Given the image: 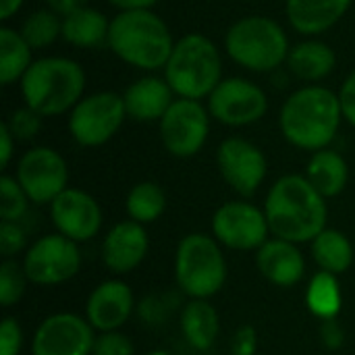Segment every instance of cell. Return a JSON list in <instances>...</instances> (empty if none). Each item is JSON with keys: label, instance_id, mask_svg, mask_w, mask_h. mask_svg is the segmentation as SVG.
<instances>
[{"label": "cell", "instance_id": "40", "mask_svg": "<svg viewBox=\"0 0 355 355\" xmlns=\"http://www.w3.org/2000/svg\"><path fill=\"white\" fill-rule=\"evenodd\" d=\"M17 139L12 137L10 129L6 123H0V166L6 168L10 158H12V150H15Z\"/></svg>", "mask_w": 355, "mask_h": 355}, {"label": "cell", "instance_id": "16", "mask_svg": "<svg viewBox=\"0 0 355 355\" xmlns=\"http://www.w3.org/2000/svg\"><path fill=\"white\" fill-rule=\"evenodd\" d=\"M50 216L58 233L73 241L94 239L102 227L100 204L81 189L67 187L50 204Z\"/></svg>", "mask_w": 355, "mask_h": 355}, {"label": "cell", "instance_id": "2", "mask_svg": "<svg viewBox=\"0 0 355 355\" xmlns=\"http://www.w3.org/2000/svg\"><path fill=\"white\" fill-rule=\"evenodd\" d=\"M327 198L302 175L281 177L266 196L264 214L277 239L314 241L327 227Z\"/></svg>", "mask_w": 355, "mask_h": 355}, {"label": "cell", "instance_id": "41", "mask_svg": "<svg viewBox=\"0 0 355 355\" xmlns=\"http://www.w3.org/2000/svg\"><path fill=\"white\" fill-rule=\"evenodd\" d=\"M44 2H46V8L54 10L60 17H67L73 10L87 6V0H44Z\"/></svg>", "mask_w": 355, "mask_h": 355}, {"label": "cell", "instance_id": "43", "mask_svg": "<svg viewBox=\"0 0 355 355\" xmlns=\"http://www.w3.org/2000/svg\"><path fill=\"white\" fill-rule=\"evenodd\" d=\"M25 0H0V21H10L23 6Z\"/></svg>", "mask_w": 355, "mask_h": 355}, {"label": "cell", "instance_id": "38", "mask_svg": "<svg viewBox=\"0 0 355 355\" xmlns=\"http://www.w3.org/2000/svg\"><path fill=\"white\" fill-rule=\"evenodd\" d=\"M256 331L252 327H241L233 339V355H254L256 354Z\"/></svg>", "mask_w": 355, "mask_h": 355}, {"label": "cell", "instance_id": "39", "mask_svg": "<svg viewBox=\"0 0 355 355\" xmlns=\"http://www.w3.org/2000/svg\"><path fill=\"white\" fill-rule=\"evenodd\" d=\"M320 335H322V341H324V345H327L329 349H337V347H341V343H343V329H341V324L337 322V318L322 320Z\"/></svg>", "mask_w": 355, "mask_h": 355}, {"label": "cell", "instance_id": "19", "mask_svg": "<svg viewBox=\"0 0 355 355\" xmlns=\"http://www.w3.org/2000/svg\"><path fill=\"white\" fill-rule=\"evenodd\" d=\"M352 4L354 0H285V15L300 35L318 37L333 29Z\"/></svg>", "mask_w": 355, "mask_h": 355}, {"label": "cell", "instance_id": "21", "mask_svg": "<svg viewBox=\"0 0 355 355\" xmlns=\"http://www.w3.org/2000/svg\"><path fill=\"white\" fill-rule=\"evenodd\" d=\"M258 270L264 279L279 287H293L306 272V262L295 243L285 239H268L256 256Z\"/></svg>", "mask_w": 355, "mask_h": 355}, {"label": "cell", "instance_id": "13", "mask_svg": "<svg viewBox=\"0 0 355 355\" xmlns=\"http://www.w3.org/2000/svg\"><path fill=\"white\" fill-rule=\"evenodd\" d=\"M216 164L223 179L241 198L254 196L268 173L264 152L243 137H227L216 150Z\"/></svg>", "mask_w": 355, "mask_h": 355}, {"label": "cell", "instance_id": "6", "mask_svg": "<svg viewBox=\"0 0 355 355\" xmlns=\"http://www.w3.org/2000/svg\"><path fill=\"white\" fill-rule=\"evenodd\" d=\"M291 44L283 25L266 15L235 21L225 33L227 56L250 73H275L289 56Z\"/></svg>", "mask_w": 355, "mask_h": 355}, {"label": "cell", "instance_id": "30", "mask_svg": "<svg viewBox=\"0 0 355 355\" xmlns=\"http://www.w3.org/2000/svg\"><path fill=\"white\" fill-rule=\"evenodd\" d=\"M19 33L33 50H44L52 46L58 37H62V17L50 8L31 10L23 19Z\"/></svg>", "mask_w": 355, "mask_h": 355}, {"label": "cell", "instance_id": "27", "mask_svg": "<svg viewBox=\"0 0 355 355\" xmlns=\"http://www.w3.org/2000/svg\"><path fill=\"white\" fill-rule=\"evenodd\" d=\"M312 256L314 262L320 266V270L331 275L345 272L354 262V248L337 229H324L314 241H312Z\"/></svg>", "mask_w": 355, "mask_h": 355}, {"label": "cell", "instance_id": "7", "mask_svg": "<svg viewBox=\"0 0 355 355\" xmlns=\"http://www.w3.org/2000/svg\"><path fill=\"white\" fill-rule=\"evenodd\" d=\"M175 277L179 289L193 300L216 295L227 281V262L216 239L204 233L183 237L177 248Z\"/></svg>", "mask_w": 355, "mask_h": 355}, {"label": "cell", "instance_id": "33", "mask_svg": "<svg viewBox=\"0 0 355 355\" xmlns=\"http://www.w3.org/2000/svg\"><path fill=\"white\" fill-rule=\"evenodd\" d=\"M42 119L44 116L37 114L35 110H31L29 106H21V108L12 110L10 116L4 123L8 125V129H10V133H12V137L17 141H29L40 133Z\"/></svg>", "mask_w": 355, "mask_h": 355}, {"label": "cell", "instance_id": "24", "mask_svg": "<svg viewBox=\"0 0 355 355\" xmlns=\"http://www.w3.org/2000/svg\"><path fill=\"white\" fill-rule=\"evenodd\" d=\"M306 179L324 198H335L347 187L349 166L337 150L324 148V150H318L312 154V158L306 166Z\"/></svg>", "mask_w": 355, "mask_h": 355}, {"label": "cell", "instance_id": "23", "mask_svg": "<svg viewBox=\"0 0 355 355\" xmlns=\"http://www.w3.org/2000/svg\"><path fill=\"white\" fill-rule=\"evenodd\" d=\"M110 21L102 10L83 6L62 17V40L75 48L94 50L100 46H108Z\"/></svg>", "mask_w": 355, "mask_h": 355}, {"label": "cell", "instance_id": "3", "mask_svg": "<svg viewBox=\"0 0 355 355\" xmlns=\"http://www.w3.org/2000/svg\"><path fill=\"white\" fill-rule=\"evenodd\" d=\"M175 48L166 21L154 10H123L110 19L108 50L129 67L154 73L166 67Z\"/></svg>", "mask_w": 355, "mask_h": 355}, {"label": "cell", "instance_id": "34", "mask_svg": "<svg viewBox=\"0 0 355 355\" xmlns=\"http://www.w3.org/2000/svg\"><path fill=\"white\" fill-rule=\"evenodd\" d=\"M135 349H133V343L112 331V333H102L100 337H96V343H94V349H92V355H133Z\"/></svg>", "mask_w": 355, "mask_h": 355}, {"label": "cell", "instance_id": "37", "mask_svg": "<svg viewBox=\"0 0 355 355\" xmlns=\"http://www.w3.org/2000/svg\"><path fill=\"white\" fill-rule=\"evenodd\" d=\"M337 94H339V102H341L343 121H347L355 129V69L343 79Z\"/></svg>", "mask_w": 355, "mask_h": 355}, {"label": "cell", "instance_id": "4", "mask_svg": "<svg viewBox=\"0 0 355 355\" xmlns=\"http://www.w3.org/2000/svg\"><path fill=\"white\" fill-rule=\"evenodd\" d=\"M25 106L42 116L71 112L85 92L83 67L67 56L35 58L19 81Z\"/></svg>", "mask_w": 355, "mask_h": 355}, {"label": "cell", "instance_id": "20", "mask_svg": "<svg viewBox=\"0 0 355 355\" xmlns=\"http://www.w3.org/2000/svg\"><path fill=\"white\" fill-rule=\"evenodd\" d=\"M175 98L177 96L166 83V79L156 75H146L133 81L123 94L127 116L139 123L160 121L175 102Z\"/></svg>", "mask_w": 355, "mask_h": 355}, {"label": "cell", "instance_id": "44", "mask_svg": "<svg viewBox=\"0 0 355 355\" xmlns=\"http://www.w3.org/2000/svg\"><path fill=\"white\" fill-rule=\"evenodd\" d=\"M148 355H168L166 352H154V354H148Z\"/></svg>", "mask_w": 355, "mask_h": 355}, {"label": "cell", "instance_id": "32", "mask_svg": "<svg viewBox=\"0 0 355 355\" xmlns=\"http://www.w3.org/2000/svg\"><path fill=\"white\" fill-rule=\"evenodd\" d=\"M27 281L29 279H27L23 266L19 262H15L12 258L4 260L0 264V304H2V308H10L23 297Z\"/></svg>", "mask_w": 355, "mask_h": 355}, {"label": "cell", "instance_id": "31", "mask_svg": "<svg viewBox=\"0 0 355 355\" xmlns=\"http://www.w3.org/2000/svg\"><path fill=\"white\" fill-rule=\"evenodd\" d=\"M29 198L15 177L2 175L0 179V218L4 223H17L27 212Z\"/></svg>", "mask_w": 355, "mask_h": 355}, {"label": "cell", "instance_id": "14", "mask_svg": "<svg viewBox=\"0 0 355 355\" xmlns=\"http://www.w3.org/2000/svg\"><path fill=\"white\" fill-rule=\"evenodd\" d=\"M214 237L239 252L260 250L268 239V220L264 210L256 208L250 202H227L223 204L212 218Z\"/></svg>", "mask_w": 355, "mask_h": 355}, {"label": "cell", "instance_id": "42", "mask_svg": "<svg viewBox=\"0 0 355 355\" xmlns=\"http://www.w3.org/2000/svg\"><path fill=\"white\" fill-rule=\"evenodd\" d=\"M119 12L123 10H152L160 0H108Z\"/></svg>", "mask_w": 355, "mask_h": 355}, {"label": "cell", "instance_id": "17", "mask_svg": "<svg viewBox=\"0 0 355 355\" xmlns=\"http://www.w3.org/2000/svg\"><path fill=\"white\" fill-rule=\"evenodd\" d=\"M150 248L146 229L135 220L114 225L102 243V260L108 270L127 275L141 264Z\"/></svg>", "mask_w": 355, "mask_h": 355}, {"label": "cell", "instance_id": "5", "mask_svg": "<svg viewBox=\"0 0 355 355\" xmlns=\"http://www.w3.org/2000/svg\"><path fill=\"white\" fill-rule=\"evenodd\" d=\"M164 79L177 98L208 100L223 77V56L216 44L202 33H185L175 42Z\"/></svg>", "mask_w": 355, "mask_h": 355}, {"label": "cell", "instance_id": "11", "mask_svg": "<svg viewBox=\"0 0 355 355\" xmlns=\"http://www.w3.org/2000/svg\"><path fill=\"white\" fill-rule=\"evenodd\" d=\"M15 179L27 193L29 202L52 204L67 189L69 166L56 150L37 146L21 156Z\"/></svg>", "mask_w": 355, "mask_h": 355}, {"label": "cell", "instance_id": "36", "mask_svg": "<svg viewBox=\"0 0 355 355\" xmlns=\"http://www.w3.org/2000/svg\"><path fill=\"white\" fill-rule=\"evenodd\" d=\"M23 345V333L15 318L6 316L0 324V355H19Z\"/></svg>", "mask_w": 355, "mask_h": 355}, {"label": "cell", "instance_id": "35", "mask_svg": "<svg viewBox=\"0 0 355 355\" xmlns=\"http://www.w3.org/2000/svg\"><path fill=\"white\" fill-rule=\"evenodd\" d=\"M27 243L23 229L17 223H2L0 225V254L8 260L19 254Z\"/></svg>", "mask_w": 355, "mask_h": 355}, {"label": "cell", "instance_id": "26", "mask_svg": "<svg viewBox=\"0 0 355 355\" xmlns=\"http://www.w3.org/2000/svg\"><path fill=\"white\" fill-rule=\"evenodd\" d=\"M33 64V48L23 40L19 29L0 27V85L8 87L23 79Z\"/></svg>", "mask_w": 355, "mask_h": 355}, {"label": "cell", "instance_id": "29", "mask_svg": "<svg viewBox=\"0 0 355 355\" xmlns=\"http://www.w3.org/2000/svg\"><path fill=\"white\" fill-rule=\"evenodd\" d=\"M125 208H127V214L131 216V220H135L139 225L154 223L166 210V193L158 183L141 181L129 191Z\"/></svg>", "mask_w": 355, "mask_h": 355}, {"label": "cell", "instance_id": "18", "mask_svg": "<svg viewBox=\"0 0 355 355\" xmlns=\"http://www.w3.org/2000/svg\"><path fill=\"white\" fill-rule=\"evenodd\" d=\"M133 312V291L123 281L98 285L87 300V322L100 333L121 329Z\"/></svg>", "mask_w": 355, "mask_h": 355}, {"label": "cell", "instance_id": "22", "mask_svg": "<svg viewBox=\"0 0 355 355\" xmlns=\"http://www.w3.org/2000/svg\"><path fill=\"white\" fill-rule=\"evenodd\" d=\"M285 67L295 79L304 81L306 85H314L335 71L337 54L327 42L318 37H306L291 46Z\"/></svg>", "mask_w": 355, "mask_h": 355}, {"label": "cell", "instance_id": "10", "mask_svg": "<svg viewBox=\"0 0 355 355\" xmlns=\"http://www.w3.org/2000/svg\"><path fill=\"white\" fill-rule=\"evenodd\" d=\"M208 112L227 127L254 125L268 112L266 92L245 77H225L208 96Z\"/></svg>", "mask_w": 355, "mask_h": 355}, {"label": "cell", "instance_id": "12", "mask_svg": "<svg viewBox=\"0 0 355 355\" xmlns=\"http://www.w3.org/2000/svg\"><path fill=\"white\" fill-rule=\"evenodd\" d=\"M81 268L77 241L56 233L37 239L25 254L23 270L35 285H60L71 281Z\"/></svg>", "mask_w": 355, "mask_h": 355}, {"label": "cell", "instance_id": "15", "mask_svg": "<svg viewBox=\"0 0 355 355\" xmlns=\"http://www.w3.org/2000/svg\"><path fill=\"white\" fill-rule=\"evenodd\" d=\"M96 337L94 327L77 314H52L33 335V355H89Z\"/></svg>", "mask_w": 355, "mask_h": 355}, {"label": "cell", "instance_id": "1", "mask_svg": "<svg viewBox=\"0 0 355 355\" xmlns=\"http://www.w3.org/2000/svg\"><path fill=\"white\" fill-rule=\"evenodd\" d=\"M343 121L339 94L314 83L289 94L279 112L283 137L306 152H318L333 144Z\"/></svg>", "mask_w": 355, "mask_h": 355}, {"label": "cell", "instance_id": "28", "mask_svg": "<svg viewBox=\"0 0 355 355\" xmlns=\"http://www.w3.org/2000/svg\"><path fill=\"white\" fill-rule=\"evenodd\" d=\"M306 304H308V310L320 320L337 318V314L341 312V304H343L337 277L324 270L314 275L308 285Z\"/></svg>", "mask_w": 355, "mask_h": 355}, {"label": "cell", "instance_id": "25", "mask_svg": "<svg viewBox=\"0 0 355 355\" xmlns=\"http://www.w3.org/2000/svg\"><path fill=\"white\" fill-rule=\"evenodd\" d=\"M218 312L206 300H191L181 314V331L187 343L200 352H206L214 345L218 337Z\"/></svg>", "mask_w": 355, "mask_h": 355}, {"label": "cell", "instance_id": "8", "mask_svg": "<svg viewBox=\"0 0 355 355\" xmlns=\"http://www.w3.org/2000/svg\"><path fill=\"white\" fill-rule=\"evenodd\" d=\"M127 119L123 96L116 92H96L83 96L69 112L71 137L83 148H98L110 141Z\"/></svg>", "mask_w": 355, "mask_h": 355}, {"label": "cell", "instance_id": "9", "mask_svg": "<svg viewBox=\"0 0 355 355\" xmlns=\"http://www.w3.org/2000/svg\"><path fill=\"white\" fill-rule=\"evenodd\" d=\"M210 112L200 100L175 98L166 114L158 121L162 146L177 158L196 156L210 135Z\"/></svg>", "mask_w": 355, "mask_h": 355}]
</instances>
